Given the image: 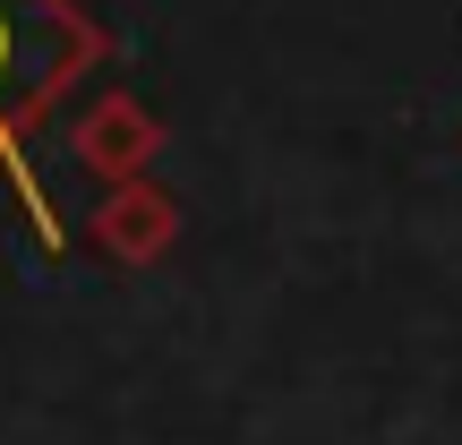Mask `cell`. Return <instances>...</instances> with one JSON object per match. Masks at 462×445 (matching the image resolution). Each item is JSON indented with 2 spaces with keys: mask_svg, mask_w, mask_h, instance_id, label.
<instances>
[{
  "mask_svg": "<svg viewBox=\"0 0 462 445\" xmlns=\"http://www.w3.org/2000/svg\"><path fill=\"white\" fill-rule=\"evenodd\" d=\"M95 34L60 0H0V154H17V129L86 69Z\"/></svg>",
  "mask_w": 462,
  "mask_h": 445,
  "instance_id": "cell-1",
  "label": "cell"
}]
</instances>
